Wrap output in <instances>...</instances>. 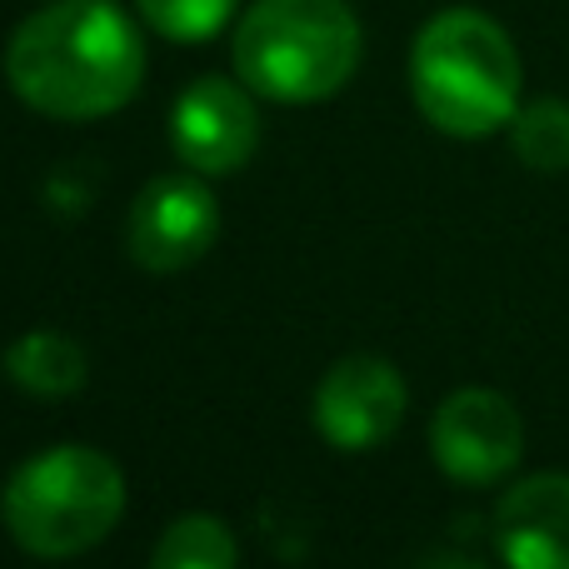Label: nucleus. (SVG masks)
I'll list each match as a JSON object with an SVG mask.
<instances>
[{
    "mask_svg": "<svg viewBox=\"0 0 569 569\" xmlns=\"http://www.w3.org/2000/svg\"><path fill=\"white\" fill-rule=\"evenodd\" d=\"M495 545L510 569H569V475H530L495 510Z\"/></svg>",
    "mask_w": 569,
    "mask_h": 569,
    "instance_id": "nucleus-9",
    "label": "nucleus"
},
{
    "mask_svg": "<svg viewBox=\"0 0 569 569\" xmlns=\"http://www.w3.org/2000/svg\"><path fill=\"white\" fill-rule=\"evenodd\" d=\"M216 236H220V206L206 180L160 176L130 206V230H126L130 260L140 270H156V276L196 266L216 246Z\"/></svg>",
    "mask_w": 569,
    "mask_h": 569,
    "instance_id": "nucleus-7",
    "label": "nucleus"
},
{
    "mask_svg": "<svg viewBox=\"0 0 569 569\" xmlns=\"http://www.w3.org/2000/svg\"><path fill=\"white\" fill-rule=\"evenodd\" d=\"M6 375L16 380V390L40 395V400H66L86 385L90 360L70 335L60 330H26L6 350Z\"/></svg>",
    "mask_w": 569,
    "mask_h": 569,
    "instance_id": "nucleus-10",
    "label": "nucleus"
},
{
    "mask_svg": "<svg viewBox=\"0 0 569 569\" xmlns=\"http://www.w3.org/2000/svg\"><path fill=\"white\" fill-rule=\"evenodd\" d=\"M6 80L50 120H100L146 80V40L116 0H50L6 46Z\"/></svg>",
    "mask_w": 569,
    "mask_h": 569,
    "instance_id": "nucleus-1",
    "label": "nucleus"
},
{
    "mask_svg": "<svg viewBox=\"0 0 569 569\" xmlns=\"http://www.w3.org/2000/svg\"><path fill=\"white\" fill-rule=\"evenodd\" d=\"M520 50L495 16L470 6L440 10L410 50V90L420 116L455 140L495 136L520 110Z\"/></svg>",
    "mask_w": 569,
    "mask_h": 569,
    "instance_id": "nucleus-2",
    "label": "nucleus"
},
{
    "mask_svg": "<svg viewBox=\"0 0 569 569\" xmlns=\"http://www.w3.org/2000/svg\"><path fill=\"white\" fill-rule=\"evenodd\" d=\"M146 26L180 46H200V40L220 36L236 16V0H136Z\"/></svg>",
    "mask_w": 569,
    "mask_h": 569,
    "instance_id": "nucleus-13",
    "label": "nucleus"
},
{
    "mask_svg": "<svg viewBox=\"0 0 569 569\" xmlns=\"http://www.w3.org/2000/svg\"><path fill=\"white\" fill-rule=\"evenodd\" d=\"M360 50L350 0H256L236 26V76L280 106H315L350 86Z\"/></svg>",
    "mask_w": 569,
    "mask_h": 569,
    "instance_id": "nucleus-3",
    "label": "nucleus"
},
{
    "mask_svg": "<svg viewBox=\"0 0 569 569\" xmlns=\"http://www.w3.org/2000/svg\"><path fill=\"white\" fill-rule=\"evenodd\" d=\"M150 569H236V535L216 515H186L160 535Z\"/></svg>",
    "mask_w": 569,
    "mask_h": 569,
    "instance_id": "nucleus-12",
    "label": "nucleus"
},
{
    "mask_svg": "<svg viewBox=\"0 0 569 569\" xmlns=\"http://www.w3.org/2000/svg\"><path fill=\"white\" fill-rule=\"evenodd\" d=\"M510 140H515V156L530 170H540V176L569 170V100L545 96L520 106L510 120Z\"/></svg>",
    "mask_w": 569,
    "mask_h": 569,
    "instance_id": "nucleus-11",
    "label": "nucleus"
},
{
    "mask_svg": "<svg viewBox=\"0 0 569 569\" xmlns=\"http://www.w3.org/2000/svg\"><path fill=\"white\" fill-rule=\"evenodd\" d=\"M405 380L390 360L380 355H350V360L330 365L315 390V430L335 445V450H375L390 440L405 420Z\"/></svg>",
    "mask_w": 569,
    "mask_h": 569,
    "instance_id": "nucleus-8",
    "label": "nucleus"
},
{
    "mask_svg": "<svg viewBox=\"0 0 569 569\" xmlns=\"http://www.w3.org/2000/svg\"><path fill=\"white\" fill-rule=\"evenodd\" d=\"M430 450L460 485H495L520 465L525 420L500 390H455L430 420Z\"/></svg>",
    "mask_w": 569,
    "mask_h": 569,
    "instance_id": "nucleus-5",
    "label": "nucleus"
},
{
    "mask_svg": "<svg viewBox=\"0 0 569 569\" xmlns=\"http://www.w3.org/2000/svg\"><path fill=\"white\" fill-rule=\"evenodd\" d=\"M420 569H485V565L470 560V555H435V560H425Z\"/></svg>",
    "mask_w": 569,
    "mask_h": 569,
    "instance_id": "nucleus-14",
    "label": "nucleus"
},
{
    "mask_svg": "<svg viewBox=\"0 0 569 569\" xmlns=\"http://www.w3.org/2000/svg\"><path fill=\"white\" fill-rule=\"evenodd\" d=\"M10 540L36 560H76L96 550L126 515V475L90 445L40 450L0 495Z\"/></svg>",
    "mask_w": 569,
    "mask_h": 569,
    "instance_id": "nucleus-4",
    "label": "nucleus"
},
{
    "mask_svg": "<svg viewBox=\"0 0 569 569\" xmlns=\"http://www.w3.org/2000/svg\"><path fill=\"white\" fill-rule=\"evenodd\" d=\"M170 146L196 176H230L260 146V110L246 80L206 76L180 90L170 110Z\"/></svg>",
    "mask_w": 569,
    "mask_h": 569,
    "instance_id": "nucleus-6",
    "label": "nucleus"
}]
</instances>
